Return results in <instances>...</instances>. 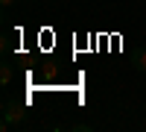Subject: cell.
I'll use <instances>...</instances> for the list:
<instances>
[{
  "label": "cell",
  "mask_w": 146,
  "mask_h": 132,
  "mask_svg": "<svg viewBox=\"0 0 146 132\" xmlns=\"http://www.w3.org/2000/svg\"><path fill=\"white\" fill-rule=\"evenodd\" d=\"M27 121V103L23 100H6L3 103V123H0V129H12V126H18Z\"/></svg>",
  "instance_id": "cell-1"
},
{
  "label": "cell",
  "mask_w": 146,
  "mask_h": 132,
  "mask_svg": "<svg viewBox=\"0 0 146 132\" xmlns=\"http://www.w3.org/2000/svg\"><path fill=\"white\" fill-rule=\"evenodd\" d=\"M135 68L140 74H146V47H137L135 50Z\"/></svg>",
  "instance_id": "cell-2"
},
{
  "label": "cell",
  "mask_w": 146,
  "mask_h": 132,
  "mask_svg": "<svg viewBox=\"0 0 146 132\" xmlns=\"http://www.w3.org/2000/svg\"><path fill=\"white\" fill-rule=\"evenodd\" d=\"M12 79H15V70H12V65H3V68H0V82H3V85H9Z\"/></svg>",
  "instance_id": "cell-3"
},
{
  "label": "cell",
  "mask_w": 146,
  "mask_h": 132,
  "mask_svg": "<svg viewBox=\"0 0 146 132\" xmlns=\"http://www.w3.org/2000/svg\"><path fill=\"white\" fill-rule=\"evenodd\" d=\"M0 3H3V6H15L18 0H0Z\"/></svg>",
  "instance_id": "cell-4"
}]
</instances>
